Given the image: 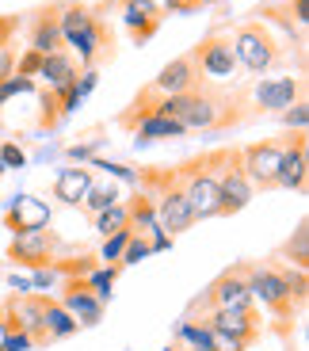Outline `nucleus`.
Returning <instances> with one entry per match:
<instances>
[{
  "label": "nucleus",
  "mask_w": 309,
  "mask_h": 351,
  "mask_svg": "<svg viewBox=\"0 0 309 351\" xmlns=\"http://www.w3.org/2000/svg\"><path fill=\"white\" fill-rule=\"evenodd\" d=\"M58 27H62L65 50L77 58L80 69H99L103 62L115 58V31L99 16V4L92 8L84 0H62Z\"/></svg>",
  "instance_id": "1"
},
{
  "label": "nucleus",
  "mask_w": 309,
  "mask_h": 351,
  "mask_svg": "<svg viewBox=\"0 0 309 351\" xmlns=\"http://www.w3.org/2000/svg\"><path fill=\"white\" fill-rule=\"evenodd\" d=\"M145 195L153 199V210H157V221L164 229L168 237H176V233H187L195 226V210L191 202L184 195V184H180L176 168H145L138 172V184Z\"/></svg>",
  "instance_id": "2"
},
{
  "label": "nucleus",
  "mask_w": 309,
  "mask_h": 351,
  "mask_svg": "<svg viewBox=\"0 0 309 351\" xmlns=\"http://www.w3.org/2000/svg\"><path fill=\"white\" fill-rule=\"evenodd\" d=\"M218 160L221 149L210 153H199V157L176 165V176L184 184V195L195 210V221H206V218H221V191H218Z\"/></svg>",
  "instance_id": "3"
},
{
  "label": "nucleus",
  "mask_w": 309,
  "mask_h": 351,
  "mask_svg": "<svg viewBox=\"0 0 309 351\" xmlns=\"http://www.w3.org/2000/svg\"><path fill=\"white\" fill-rule=\"evenodd\" d=\"M230 35H233L237 65L248 73V77H264V73H271L275 65H283L286 50H283V43H279V35H275L264 19H245V23L233 27Z\"/></svg>",
  "instance_id": "4"
},
{
  "label": "nucleus",
  "mask_w": 309,
  "mask_h": 351,
  "mask_svg": "<svg viewBox=\"0 0 309 351\" xmlns=\"http://www.w3.org/2000/svg\"><path fill=\"white\" fill-rule=\"evenodd\" d=\"M248 294L283 325H291L294 313H298V298L291 294V282H286L283 267H275V263H264V267L248 263Z\"/></svg>",
  "instance_id": "5"
},
{
  "label": "nucleus",
  "mask_w": 309,
  "mask_h": 351,
  "mask_svg": "<svg viewBox=\"0 0 309 351\" xmlns=\"http://www.w3.org/2000/svg\"><path fill=\"white\" fill-rule=\"evenodd\" d=\"M191 58H195V65H199V73H203L206 80H218V84H233V77H237V69H240L237 53H233V35L230 31H218V27L191 46Z\"/></svg>",
  "instance_id": "6"
},
{
  "label": "nucleus",
  "mask_w": 309,
  "mask_h": 351,
  "mask_svg": "<svg viewBox=\"0 0 309 351\" xmlns=\"http://www.w3.org/2000/svg\"><path fill=\"white\" fill-rule=\"evenodd\" d=\"M218 191H221V218H233L252 202V184L240 168V149H221L218 160Z\"/></svg>",
  "instance_id": "7"
},
{
  "label": "nucleus",
  "mask_w": 309,
  "mask_h": 351,
  "mask_svg": "<svg viewBox=\"0 0 309 351\" xmlns=\"http://www.w3.org/2000/svg\"><path fill=\"white\" fill-rule=\"evenodd\" d=\"M252 92V107L256 114H279L294 104V99H306V80L286 73V77H256V84H248Z\"/></svg>",
  "instance_id": "8"
},
{
  "label": "nucleus",
  "mask_w": 309,
  "mask_h": 351,
  "mask_svg": "<svg viewBox=\"0 0 309 351\" xmlns=\"http://www.w3.org/2000/svg\"><path fill=\"white\" fill-rule=\"evenodd\" d=\"M62 237L53 233V229H35V233H16L8 245V260L23 263V267H31V271H38V267H53V260H58V252H62Z\"/></svg>",
  "instance_id": "9"
},
{
  "label": "nucleus",
  "mask_w": 309,
  "mask_h": 351,
  "mask_svg": "<svg viewBox=\"0 0 309 351\" xmlns=\"http://www.w3.org/2000/svg\"><path fill=\"white\" fill-rule=\"evenodd\" d=\"M203 309H252V294H248V263H237L230 271H221L218 279L206 287Z\"/></svg>",
  "instance_id": "10"
},
{
  "label": "nucleus",
  "mask_w": 309,
  "mask_h": 351,
  "mask_svg": "<svg viewBox=\"0 0 309 351\" xmlns=\"http://www.w3.org/2000/svg\"><path fill=\"white\" fill-rule=\"evenodd\" d=\"M279 157H283V141H252L240 149V168H245L252 191H275Z\"/></svg>",
  "instance_id": "11"
},
{
  "label": "nucleus",
  "mask_w": 309,
  "mask_h": 351,
  "mask_svg": "<svg viewBox=\"0 0 309 351\" xmlns=\"http://www.w3.org/2000/svg\"><path fill=\"white\" fill-rule=\"evenodd\" d=\"M309 180V149H306V130H291L283 141V157H279V172H275V187L283 191H306Z\"/></svg>",
  "instance_id": "12"
},
{
  "label": "nucleus",
  "mask_w": 309,
  "mask_h": 351,
  "mask_svg": "<svg viewBox=\"0 0 309 351\" xmlns=\"http://www.w3.org/2000/svg\"><path fill=\"white\" fill-rule=\"evenodd\" d=\"M199 325H206L210 332H225L240 343L260 340V332H264L256 309H206V313L199 317Z\"/></svg>",
  "instance_id": "13"
},
{
  "label": "nucleus",
  "mask_w": 309,
  "mask_h": 351,
  "mask_svg": "<svg viewBox=\"0 0 309 351\" xmlns=\"http://www.w3.org/2000/svg\"><path fill=\"white\" fill-rule=\"evenodd\" d=\"M58 16H62V0H50L38 12H31V19H27V50H38V53L65 50Z\"/></svg>",
  "instance_id": "14"
},
{
  "label": "nucleus",
  "mask_w": 309,
  "mask_h": 351,
  "mask_svg": "<svg viewBox=\"0 0 309 351\" xmlns=\"http://www.w3.org/2000/svg\"><path fill=\"white\" fill-rule=\"evenodd\" d=\"M126 210H130L134 237H145V241H149V252H164V248H172V237L160 229L157 210H153V199H149L145 191H134V199L126 202Z\"/></svg>",
  "instance_id": "15"
},
{
  "label": "nucleus",
  "mask_w": 309,
  "mask_h": 351,
  "mask_svg": "<svg viewBox=\"0 0 309 351\" xmlns=\"http://www.w3.org/2000/svg\"><path fill=\"white\" fill-rule=\"evenodd\" d=\"M119 4H123V23L134 46H145L164 23V12L157 0H119Z\"/></svg>",
  "instance_id": "16"
},
{
  "label": "nucleus",
  "mask_w": 309,
  "mask_h": 351,
  "mask_svg": "<svg viewBox=\"0 0 309 351\" xmlns=\"http://www.w3.org/2000/svg\"><path fill=\"white\" fill-rule=\"evenodd\" d=\"M62 309L77 321V325H99L103 321V302L84 287V279H62Z\"/></svg>",
  "instance_id": "17"
},
{
  "label": "nucleus",
  "mask_w": 309,
  "mask_h": 351,
  "mask_svg": "<svg viewBox=\"0 0 309 351\" xmlns=\"http://www.w3.org/2000/svg\"><path fill=\"white\" fill-rule=\"evenodd\" d=\"M203 80V73H199V65H195L191 50L180 53V58H172V62L164 65V69L157 73V77L149 80L153 88H157L160 96H180V92H187V88H195Z\"/></svg>",
  "instance_id": "18"
},
{
  "label": "nucleus",
  "mask_w": 309,
  "mask_h": 351,
  "mask_svg": "<svg viewBox=\"0 0 309 351\" xmlns=\"http://www.w3.org/2000/svg\"><path fill=\"white\" fill-rule=\"evenodd\" d=\"M92 184H96V172H92L88 165L58 168V176H53V199L65 202V206H80Z\"/></svg>",
  "instance_id": "19"
},
{
  "label": "nucleus",
  "mask_w": 309,
  "mask_h": 351,
  "mask_svg": "<svg viewBox=\"0 0 309 351\" xmlns=\"http://www.w3.org/2000/svg\"><path fill=\"white\" fill-rule=\"evenodd\" d=\"M46 226H50V206L42 199H35V195H16V202L8 210L12 237L16 233H35V229H46Z\"/></svg>",
  "instance_id": "20"
},
{
  "label": "nucleus",
  "mask_w": 309,
  "mask_h": 351,
  "mask_svg": "<svg viewBox=\"0 0 309 351\" xmlns=\"http://www.w3.org/2000/svg\"><path fill=\"white\" fill-rule=\"evenodd\" d=\"M77 328H80V325L62 309V302L46 294V298H42V336H46V343L69 340V336H77Z\"/></svg>",
  "instance_id": "21"
},
{
  "label": "nucleus",
  "mask_w": 309,
  "mask_h": 351,
  "mask_svg": "<svg viewBox=\"0 0 309 351\" xmlns=\"http://www.w3.org/2000/svg\"><path fill=\"white\" fill-rule=\"evenodd\" d=\"M187 126L180 123V119H168V114H149L145 123L134 126V138H138V145H149V141H176L184 138Z\"/></svg>",
  "instance_id": "22"
},
{
  "label": "nucleus",
  "mask_w": 309,
  "mask_h": 351,
  "mask_svg": "<svg viewBox=\"0 0 309 351\" xmlns=\"http://www.w3.org/2000/svg\"><path fill=\"white\" fill-rule=\"evenodd\" d=\"M38 77L46 80V88H58V84H69V80L80 77V65L69 50H53V53H42V69Z\"/></svg>",
  "instance_id": "23"
},
{
  "label": "nucleus",
  "mask_w": 309,
  "mask_h": 351,
  "mask_svg": "<svg viewBox=\"0 0 309 351\" xmlns=\"http://www.w3.org/2000/svg\"><path fill=\"white\" fill-rule=\"evenodd\" d=\"M115 202H123V191H119V184H111V180H107V184H92L80 206H84V210L92 214V218H96L99 210H107V206H115Z\"/></svg>",
  "instance_id": "24"
},
{
  "label": "nucleus",
  "mask_w": 309,
  "mask_h": 351,
  "mask_svg": "<svg viewBox=\"0 0 309 351\" xmlns=\"http://www.w3.org/2000/svg\"><path fill=\"white\" fill-rule=\"evenodd\" d=\"M130 226V210H126V202H115V206H107V210H99L96 218H92V229H96L99 237H111V233H119V229Z\"/></svg>",
  "instance_id": "25"
},
{
  "label": "nucleus",
  "mask_w": 309,
  "mask_h": 351,
  "mask_svg": "<svg viewBox=\"0 0 309 351\" xmlns=\"http://www.w3.org/2000/svg\"><path fill=\"white\" fill-rule=\"evenodd\" d=\"M119 271H123L119 263H103V267H92V271L84 275V287H88L99 302H107V298H111V287H115V279H119Z\"/></svg>",
  "instance_id": "26"
},
{
  "label": "nucleus",
  "mask_w": 309,
  "mask_h": 351,
  "mask_svg": "<svg viewBox=\"0 0 309 351\" xmlns=\"http://www.w3.org/2000/svg\"><path fill=\"white\" fill-rule=\"evenodd\" d=\"M286 256H291V263H294V267H301V271L309 267V226H306V221H298L294 241H286Z\"/></svg>",
  "instance_id": "27"
},
{
  "label": "nucleus",
  "mask_w": 309,
  "mask_h": 351,
  "mask_svg": "<svg viewBox=\"0 0 309 351\" xmlns=\"http://www.w3.org/2000/svg\"><path fill=\"white\" fill-rule=\"evenodd\" d=\"M130 237H134V229H130V226L119 229V233H111V237H103V245H99V256H96V260L119 263V260H123V248L130 245Z\"/></svg>",
  "instance_id": "28"
},
{
  "label": "nucleus",
  "mask_w": 309,
  "mask_h": 351,
  "mask_svg": "<svg viewBox=\"0 0 309 351\" xmlns=\"http://www.w3.org/2000/svg\"><path fill=\"white\" fill-rule=\"evenodd\" d=\"M279 123H283L286 130H306V123H309V99H294L286 111H279Z\"/></svg>",
  "instance_id": "29"
},
{
  "label": "nucleus",
  "mask_w": 309,
  "mask_h": 351,
  "mask_svg": "<svg viewBox=\"0 0 309 351\" xmlns=\"http://www.w3.org/2000/svg\"><path fill=\"white\" fill-rule=\"evenodd\" d=\"M145 256H149V241H145V237H130V245L123 248V260H119V267H134V263H142Z\"/></svg>",
  "instance_id": "30"
},
{
  "label": "nucleus",
  "mask_w": 309,
  "mask_h": 351,
  "mask_svg": "<svg viewBox=\"0 0 309 351\" xmlns=\"http://www.w3.org/2000/svg\"><path fill=\"white\" fill-rule=\"evenodd\" d=\"M38 69H42V53L38 50H23V58L16 62V69H12V77H38Z\"/></svg>",
  "instance_id": "31"
},
{
  "label": "nucleus",
  "mask_w": 309,
  "mask_h": 351,
  "mask_svg": "<svg viewBox=\"0 0 309 351\" xmlns=\"http://www.w3.org/2000/svg\"><path fill=\"white\" fill-rule=\"evenodd\" d=\"M12 332H23V328H19V321H16L8 302H0V348H4V340H8Z\"/></svg>",
  "instance_id": "32"
},
{
  "label": "nucleus",
  "mask_w": 309,
  "mask_h": 351,
  "mask_svg": "<svg viewBox=\"0 0 309 351\" xmlns=\"http://www.w3.org/2000/svg\"><path fill=\"white\" fill-rule=\"evenodd\" d=\"M210 351H248V343H240V340H233V336H225V332H210V343H206Z\"/></svg>",
  "instance_id": "33"
},
{
  "label": "nucleus",
  "mask_w": 309,
  "mask_h": 351,
  "mask_svg": "<svg viewBox=\"0 0 309 351\" xmlns=\"http://www.w3.org/2000/svg\"><path fill=\"white\" fill-rule=\"evenodd\" d=\"M0 160H4V168H23L27 165V157H23V149L19 145H0Z\"/></svg>",
  "instance_id": "34"
},
{
  "label": "nucleus",
  "mask_w": 309,
  "mask_h": 351,
  "mask_svg": "<svg viewBox=\"0 0 309 351\" xmlns=\"http://www.w3.org/2000/svg\"><path fill=\"white\" fill-rule=\"evenodd\" d=\"M195 8H199V0H164V4H160L164 16H172V12H176V16H187V12H195Z\"/></svg>",
  "instance_id": "35"
},
{
  "label": "nucleus",
  "mask_w": 309,
  "mask_h": 351,
  "mask_svg": "<svg viewBox=\"0 0 309 351\" xmlns=\"http://www.w3.org/2000/svg\"><path fill=\"white\" fill-rule=\"evenodd\" d=\"M19 31V16H0V50L12 43V35Z\"/></svg>",
  "instance_id": "36"
},
{
  "label": "nucleus",
  "mask_w": 309,
  "mask_h": 351,
  "mask_svg": "<svg viewBox=\"0 0 309 351\" xmlns=\"http://www.w3.org/2000/svg\"><path fill=\"white\" fill-rule=\"evenodd\" d=\"M27 348H35V340H31L27 332H12L8 340H4V348H0V351H27Z\"/></svg>",
  "instance_id": "37"
},
{
  "label": "nucleus",
  "mask_w": 309,
  "mask_h": 351,
  "mask_svg": "<svg viewBox=\"0 0 309 351\" xmlns=\"http://www.w3.org/2000/svg\"><path fill=\"white\" fill-rule=\"evenodd\" d=\"M8 287L16 290V294H35V290H31V279H19V275H8Z\"/></svg>",
  "instance_id": "38"
},
{
  "label": "nucleus",
  "mask_w": 309,
  "mask_h": 351,
  "mask_svg": "<svg viewBox=\"0 0 309 351\" xmlns=\"http://www.w3.org/2000/svg\"><path fill=\"white\" fill-rule=\"evenodd\" d=\"M294 19H298L301 27L309 23V0H294Z\"/></svg>",
  "instance_id": "39"
},
{
  "label": "nucleus",
  "mask_w": 309,
  "mask_h": 351,
  "mask_svg": "<svg viewBox=\"0 0 309 351\" xmlns=\"http://www.w3.org/2000/svg\"><path fill=\"white\" fill-rule=\"evenodd\" d=\"M172 351H210V348H180V343H176Z\"/></svg>",
  "instance_id": "40"
},
{
  "label": "nucleus",
  "mask_w": 309,
  "mask_h": 351,
  "mask_svg": "<svg viewBox=\"0 0 309 351\" xmlns=\"http://www.w3.org/2000/svg\"><path fill=\"white\" fill-rule=\"evenodd\" d=\"M203 4H221V0H199V8H203Z\"/></svg>",
  "instance_id": "41"
},
{
  "label": "nucleus",
  "mask_w": 309,
  "mask_h": 351,
  "mask_svg": "<svg viewBox=\"0 0 309 351\" xmlns=\"http://www.w3.org/2000/svg\"><path fill=\"white\" fill-rule=\"evenodd\" d=\"M4 172H8V168H4V160H0V176H4Z\"/></svg>",
  "instance_id": "42"
}]
</instances>
